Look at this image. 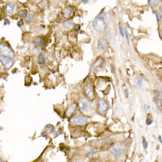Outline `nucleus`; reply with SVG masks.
Wrapping results in <instances>:
<instances>
[{"label":"nucleus","instance_id":"obj_18","mask_svg":"<svg viewBox=\"0 0 162 162\" xmlns=\"http://www.w3.org/2000/svg\"><path fill=\"white\" fill-rule=\"evenodd\" d=\"M19 16L20 17H26L27 15V12L25 10H21L18 13Z\"/></svg>","mask_w":162,"mask_h":162},{"label":"nucleus","instance_id":"obj_30","mask_svg":"<svg viewBox=\"0 0 162 162\" xmlns=\"http://www.w3.org/2000/svg\"><path fill=\"white\" fill-rule=\"evenodd\" d=\"M125 94L126 96V97H127L128 96V95H129V92H128V90H125Z\"/></svg>","mask_w":162,"mask_h":162},{"label":"nucleus","instance_id":"obj_22","mask_svg":"<svg viewBox=\"0 0 162 162\" xmlns=\"http://www.w3.org/2000/svg\"><path fill=\"white\" fill-rule=\"evenodd\" d=\"M94 152H95V151H94V149H91L89 152H88V153H87L86 154V156L88 157H91L94 154Z\"/></svg>","mask_w":162,"mask_h":162},{"label":"nucleus","instance_id":"obj_34","mask_svg":"<svg viewBox=\"0 0 162 162\" xmlns=\"http://www.w3.org/2000/svg\"><path fill=\"white\" fill-rule=\"evenodd\" d=\"M134 119H135V117H132V120H134Z\"/></svg>","mask_w":162,"mask_h":162},{"label":"nucleus","instance_id":"obj_9","mask_svg":"<svg viewBox=\"0 0 162 162\" xmlns=\"http://www.w3.org/2000/svg\"><path fill=\"white\" fill-rule=\"evenodd\" d=\"M108 108L107 102L103 99L100 100L98 103V109L99 110L102 112H105L107 111Z\"/></svg>","mask_w":162,"mask_h":162},{"label":"nucleus","instance_id":"obj_26","mask_svg":"<svg viewBox=\"0 0 162 162\" xmlns=\"http://www.w3.org/2000/svg\"><path fill=\"white\" fill-rule=\"evenodd\" d=\"M80 29V26L79 25H78V24H76V25H74V29L76 31H78V30H79Z\"/></svg>","mask_w":162,"mask_h":162},{"label":"nucleus","instance_id":"obj_32","mask_svg":"<svg viewBox=\"0 0 162 162\" xmlns=\"http://www.w3.org/2000/svg\"><path fill=\"white\" fill-rule=\"evenodd\" d=\"M159 142L160 143H162V137H161V136H159Z\"/></svg>","mask_w":162,"mask_h":162},{"label":"nucleus","instance_id":"obj_6","mask_svg":"<svg viewBox=\"0 0 162 162\" xmlns=\"http://www.w3.org/2000/svg\"><path fill=\"white\" fill-rule=\"evenodd\" d=\"M78 106L81 111H85L88 110L90 107V105L88 101L85 98L80 100Z\"/></svg>","mask_w":162,"mask_h":162},{"label":"nucleus","instance_id":"obj_4","mask_svg":"<svg viewBox=\"0 0 162 162\" xmlns=\"http://www.w3.org/2000/svg\"><path fill=\"white\" fill-rule=\"evenodd\" d=\"M70 121L71 123L74 124L83 125L87 123V120L83 116H75L71 118Z\"/></svg>","mask_w":162,"mask_h":162},{"label":"nucleus","instance_id":"obj_10","mask_svg":"<svg viewBox=\"0 0 162 162\" xmlns=\"http://www.w3.org/2000/svg\"><path fill=\"white\" fill-rule=\"evenodd\" d=\"M33 43L34 44L40 47L43 46L45 45L46 42L43 38L39 37H36L33 39Z\"/></svg>","mask_w":162,"mask_h":162},{"label":"nucleus","instance_id":"obj_27","mask_svg":"<svg viewBox=\"0 0 162 162\" xmlns=\"http://www.w3.org/2000/svg\"><path fill=\"white\" fill-rule=\"evenodd\" d=\"M152 120H151L150 119H147L146 121V124H147V125H150L151 124H152Z\"/></svg>","mask_w":162,"mask_h":162},{"label":"nucleus","instance_id":"obj_14","mask_svg":"<svg viewBox=\"0 0 162 162\" xmlns=\"http://www.w3.org/2000/svg\"><path fill=\"white\" fill-rule=\"evenodd\" d=\"M73 26V23L71 20H67L64 21L63 24V26L65 29H68L71 28Z\"/></svg>","mask_w":162,"mask_h":162},{"label":"nucleus","instance_id":"obj_25","mask_svg":"<svg viewBox=\"0 0 162 162\" xmlns=\"http://www.w3.org/2000/svg\"><path fill=\"white\" fill-rule=\"evenodd\" d=\"M24 24V21L23 20H20V21H19L17 22V26L19 27H21Z\"/></svg>","mask_w":162,"mask_h":162},{"label":"nucleus","instance_id":"obj_13","mask_svg":"<svg viewBox=\"0 0 162 162\" xmlns=\"http://www.w3.org/2000/svg\"><path fill=\"white\" fill-rule=\"evenodd\" d=\"M73 12V9L71 7H66L64 9L65 16L66 17H69Z\"/></svg>","mask_w":162,"mask_h":162},{"label":"nucleus","instance_id":"obj_16","mask_svg":"<svg viewBox=\"0 0 162 162\" xmlns=\"http://www.w3.org/2000/svg\"><path fill=\"white\" fill-rule=\"evenodd\" d=\"M148 3L150 5L153 7H157L159 4V0H149Z\"/></svg>","mask_w":162,"mask_h":162},{"label":"nucleus","instance_id":"obj_3","mask_svg":"<svg viewBox=\"0 0 162 162\" xmlns=\"http://www.w3.org/2000/svg\"><path fill=\"white\" fill-rule=\"evenodd\" d=\"M0 61L3 64L4 68L9 69L13 66L14 60L10 56H6L4 55H1L0 56Z\"/></svg>","mask_w":162,"mask_h":162},{"label":"nucleus","instance_id":"obj_17","mask_svg":"<svg viewBox=\"0 0 162 162\" xmlns=\"http://www.w3.org/2000/svg\"><path fill=\"white\" fill-rule=\"evenodd\" d=\"M38 63L40 65L43 64L45 63V59L44 56L43 55H39V56L38 57Z\"/></svg>","mask_w":162,"mask_h":162},{"label":"nucleus","instance_id":"obj_36","mask_svg":"<svg viewBox=\"0 0 162 162\" xmlns=\"http://www.w3.org/2000/svg\"><path fill=\"white\" fill-rule=\"evenodd\" d=\"M1 161H2L1 160V159H0V162H1Z\"/></svg>","mask_w":162,"mask_h":162},{"label":"nucleus","instance_id":"obj_15","mask_svg":"<svg viewBox=\"0 0 162 162\" xmlns=\"http://www.w3.org/2000/svg\"><path fill=\"white\" fill-rule=\"evenodd\" d=\"M142 79L140 77H137L135 80V85L139 88H141L142 85Z\"/></svg>","mask_w":162,"mask_h":162},{"label":"nucleus","instance_id":"obj_29","mask_svg":"<svg viewBox=\"0 0 162 162\" xmlns=\"http://www.w3.org/2000/svg\"><path fill=\"white\" fill-rule=\"evenodd\" d=\"M125 30L126 35V37H127V41H128V44H129V36H128V34H127V31L126 30V29H125Z\"/></svg>","mask_w":162,"mask_h":162},{"label":"nucleus","instance_id":"obj_28","mask_svg":"<svg viewBox=\"0 0 162 162\" xmlns=\"http://www.w3.org/2000/svg\"><path fill=\"white\" fill-rule=\"evenodd\" d=\"M10 24V22L8 19H6L4 22V25H9Z\"/></svg>","mask_w":162,"mask_h":162},{"label":"nucleus","instance_id":"obj_21","mask_svg":"<svg viewBox=\"0 0 162 162\" xmlns=\"http://www.w3.org/2000/svg\"><path fill=\"white\" fill-rule=\"evenodd\" d=\"M153 13H154V14H155L156 16L157 21H160L161 19V15L158 12L156 11H154Z\"/></svg>","mask_w":162,"mask_h":162},{"label":"nucleus","instance_id":"obj_7","mask_svg":"<svg viewBox=\"0 0 162 162\" xmlns=\"http://www.w3.org/2000/svg\"><path fill=\"white\" fill-rule=\"evenodd\" d=\"M84 91L85 94L88 96V98H93V91L90 84L88 83L85 84V85Z\"/></svg>","mask_w":162,"mask_h":162},{"label":"nucleus","instance_id":"obj_35","mask_svg":"<svg viewBox=\"0 0 162 162\" xmlns=\"http://www.w3.org/2000/svg\"><path fill=\"white\" fill-rule=\"evenodd\" d=\"M160 11H162V7H160Z\"/></svg>","mask_w":162,"mask_h":162},{"label":"nucleus","instance_id":"obj_2","mask_svg":"<svg viewBox=\"0 0 162 162\" xmlns=\"http://www.w3.org/2000/svg\"><path fill=\"white\" fill-rule=\"evenodd\" d=\"M110 151L113 155L120 157L123 154V146L120 143H116L111 147Z\"/></svg>","mask_w":162,"mask_h":162},{"label":"nucleus","instance_id":"obj_12","mask_svg":"<svg viewBox=\"0 0 162 162\" xmlns=\"http://www.w3.org/2000/svg\"><path fill=\"white\" fill-rule=\"evenodd\" d=\"M76 104H73L71 106H70L67 109V111L66 112V115L68 116H69L71 114L73 113V112L75 111V110L76 107Z\"/></svg>","mask_w":162,"mask_h":162},{"label":"nucleus","instance_id":"obj_24","mask_svg":"<svg viewBox=\"0 0 162 162\" xmlns=\"http://www.w3.org/2000/svg\"><path fill=\"white\" fill-rule=\"evenodd\" d=\"M46 128H47L49 130H50V131H51V132H52V131H54V128L52 126L48 125L47 126Z\"/></svg>","mask_w":162,"mask_h":162},{"label":"nucleus","instance_id":"obj_23","mask_svg":"<svg viewBox=\"0 0 162 162\" xmlns=\"http://www.w3.org/2000/svg\"><path fill=\"white\" fill-rule=\"evenodd\" d=\"M119 31H120V35L122 36V37H124V31H123V29L122 28V26L120 25V24H119Z\"/></svg>","mask_w":162,"mask_h":162},{"label":"nucleus","instance_id":"obj_31","mask_svg":"<svg viewBox=\"0 0 162 162\" xmlns=\"http://www.w3.org/2000/svg\"><path fill=\"white\" fill-rule=\"evenodd\" d=\"M148 108H149V106H147V105H145L144 106V111H147Z\"/></svg>","mask_w":162,"mask_h":162},{"label":"nucleus","instance_id":"obj_20","mask_svg":"<svg viewBox=\"0 0 162 162\" xmlns=\"http://www.w3.org/2000/svg\"><path fill=\"white\" fill-rule=\"evenodd\" d=\"M142 142L143 147H144V149H147V148L148 147V144H147V142L146 139L145 138V137H143Z\"/></svg>","mask_w":162,"mask_h":162},{"label":"nucleus","instance_id":"obj_8","mask_svg":"<svg viewBox=\"0 0 162 162\" xmlns=\"http://www.w3.org/2000/svg\"><path fill=\"white\" fill-rule=\"evenodd\" d=\"M107 39L105 38L100 39L97 43V47L99 50L105 49L107 46Z\"/></svg>","mask_w":162,"mask_h":162},{"label":"nucleus","instance_id":"obj_5","mask_svg":"<svg viewBox=\"0 0 162 162\" xmlns=\"http://www.w3.org/2000/svg\"><path fill=\"white\" fill-rule=\"evenodd\" d=\"M0 53L2 55L10 57L12 56L13 54L12 49L8 46L5 44L0 45Z\"/></svg>","mask_w":162,"mask_h":162},{"label":"nucleus","instance_id":"obj_33","mask_svg":"<svg viewBox=\"0 0 162 162\" xmlns=\"http://www.w3.org/2000/svg\"><path fill=\"white\" fill-rule=\"evenodd\" d=\"M83 2L84 3V4H86L88 2V0H83Z\"/></svg>","mask_w":162,"mask_h":162},{"label":"nucleus","instance_id":"obj_19","mask_svg":"<svg viewBox=\"0 0 162 162\" xmlns=\"http://www.w3.org/2000/svg\"><path fill=\"white\" fill-rule=\"evenodd\" d=\"M33 18H34L32 14H28L25 17V20L26 21H30L33 20Z\"/></svg>","mask_w":162,"mask_h":162},{"label":"nucleus","instance_id":"obj_11","mask_svg":"<svg viewBox=\"0 0 162 162\" xmlns=\"http://www.w3.org/2000/svg\"><path fill=\"white\" fill-rule=\"evenodd\" d=\"M15 8V5L12 4H8L5 7L6 13L8 14H12L13 13Z\"/></svg>","mask_w":162,"mask_h":162},{"label":"nucleus","instance_id":"obj_1","mask_svg":"<svg viewBox=\"0 0 162 162\" xmlns=\"http://www.w3.org/2000/svg\"><path fill=\"white\" fill-rule=\"evenodd\" d=\"M93 27L94 30L98 32H102L106 28V24L104 20L101 17H97L93 22Z\"/></svg>","mask_w":162,"mask_h":162}]
</instances>
